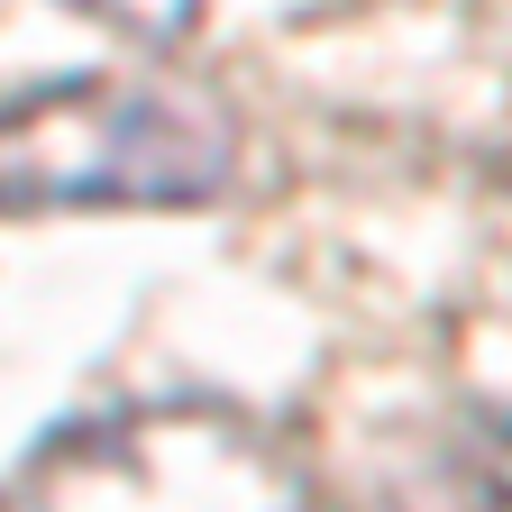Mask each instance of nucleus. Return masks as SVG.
<instances>
[{
	"mask_svg": "<svg viewBox=\"0 0 512 512\" xmlns=\"http://www.w3.org/2000/svg\"><path fill=\"white\" fill-rule=\"evenodd\" d=\"M458 476H467L476 512H512V421H485V430L467 439V458H458Z\"/></svg>",
	"mask_w": 512,
	"mask_h": 512,
	"instance_id": "3",
	"label": "nucleus"
},
{
	"mask_svg": "<svg viewBox=\"0 0 512 512\" xmlns=\"http://www.w3.org/2000/svg\"><path fill=\"white\" fill-rule=\"evenodd\" d=\"M220 101L156 74H83L0 101V211H174L229 183Z\"/></svg>",
	"mask_w": 512,
	"mask_h": 512,
	"instance_id": "1",
	"label": "nucleus"
},
{
	"mask_svg": "<svg viewBox=\"0 0 512 512\" xmlns=\"http://www.w3.org/2000/svg\"><path fill=\"white\" fill-rule=\"evenodd\" d=\"M0 512H302V467L229 403H138L46 439Z\"/></svg>",
	"mask_w": 512,
	"mask_h": 512,
	"instance_id": "2",
	"label": "nucleus"
}]
</instances>
